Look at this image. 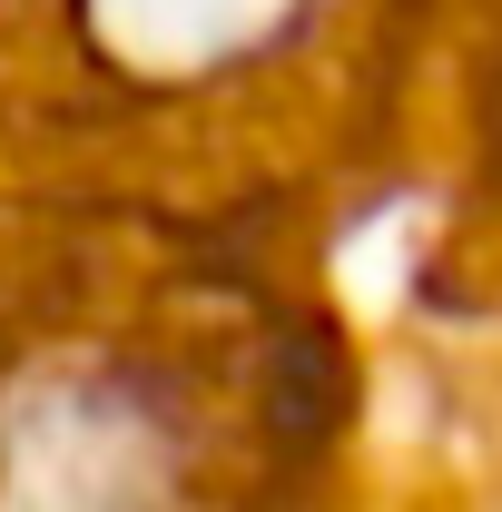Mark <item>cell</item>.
Segmentation results:
<instances>
[{
	"label": "cell",
	"instance_id": "6da1fadb",
	"mask_svg": "<svg viewBox=\"0 0 502 512\" xmlns=\"http://www.w3.org/2000/svg\"><path fill=\"white\" fill-rule=\"evenodd\" d=\"M325 0H50L60 50L119 99H197L276 69Z\"/></svg>",
	"mask_w": 502,
	"mask_h": 512
}]
</instances>
